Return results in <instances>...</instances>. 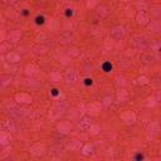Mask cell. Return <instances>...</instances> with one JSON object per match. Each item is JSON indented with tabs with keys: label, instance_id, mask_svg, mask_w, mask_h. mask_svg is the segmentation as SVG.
<instances>
[{
	"label": "cell",
	"instance_id": "48",
	"mask_svg": "<svg viewBox=\"0 0 161 161\" xmlns=\"http://www.w3.org/2000/svg\"><path fill=\"white\" fill-rule=\"evenodd\" d=\"M17 2H18V0H7V3H9V4H14Z\"/></svg>",
	"mask_w": 161,
	"mask_h": 161
},
{
	"label": "cell",
	"instance_id": "11",
	"mask_svg": "<svg viewBox=\"0 0 161 161\" xmlns=\"http://www.w3.org/2000/svg\"><path fill=\"white\" fill-rule=\"evenodd\" d=\"M132 42H134V44L136 45V48H139V49H144V48L147 45L146 38H145V37H141V36H136Z\"/></svg>",
	"mask_w": 161,
	"mask_h": 161
},
{
	"label": "cell",
	"instance_id": "40",
	"mask_svg": "<svg viewBox=\"0 0 161 161\" xmlns=\"http://www.w3.org/2000/svg\"><path fill=\"white\" fill-rule=\"evenodd\" d=\"M13 10H14L13 8H8L7 12H5V15H7L8 18H13V17H14V12H13Z\"/></svg>",
	"mask_w": 161,
	"mask_h": 161
},
{
	"label": "cell",
	"instance_id": "23",
	"mask_svg": "<svg viewBox=\"0 0 161 161\" xmlns=\"http://www.w3.org/2000/svg\"><path fill=\"white\" fill-rule=\"evenodd\" d=\"M49 79H50L52 82H60V79H62V76H60V73H59V72L54 71V72H52V73H50V77H49Z\"/></svg>",
	"mask_w": 161,
	"mask_h": 161
},
{
	"label": "cell",
	"instance_id": "12",
	"mask_svg": "<svg viewBox=\"0 0 161 161\" xmlns=\"http://www.w3.org/2000/svg\"><path fill=\"white\" fill-rule=\"evenodd\" d=\"M20 37H21V33L19 30H10L9 33H8V36H7V40L8 42H18V40H20Z\"/></svg>",
	"mask_w": 161,
	"mask_h": 161
},
{
	"label": "cell",
	"instance_id": "29",
	"mask_svg": "<svg viewBox=\"0 0 161 161\" xmlns=\"http://www.w3.org/2000/svg\"><path fill=\"white\" fill-rule=\"evenodd\" d=\"M10 42H3L2 45H0V52L2 53H5L7 50H10Z\"/></svg>",
	"mask_w": 161,
	"mask_h": 161
},
{
	"label": "cell",
	"instance_id": "19",
	"mask_svg": "<svg viewBox=\"0 0 161 161\" xmlns=\"http://www.w3.org/2000/svg\"><path fill=\"white\" fill-rule=\"evenodd\" d=\"M81 146H82L81 141H78V140H72V141L68 144L67 147H68L71 151H78V150L81 149Z\"/></svg>",
	"mask_w": 161,
	"mask_h": 161
},
{
	"label": "cell",
	"instance_id": "39",
	"mask_svg": "<svg viewBox=\"0 0 161 161\" xmlns=\"http://www.w3.org/2000/svg\"><path fill=\"white\" fill-rule=\"evenodd\" d=\"M97 4H98V0H89V2L87 3V7L93 9V8H96V5H97Z\"/></svg>",
	"mask_w": 161,
	"mask_h": 161
},
{
	"label": "cell",
	"instance_id": "42",
	"mask_svg": "<svg viewBox=\"0 0 161 161\" xmlns=\"http://www.w3.org/2000/svg\"><path fill=\"white\" fill-rule=\"evenodd\" d=\"M50 93H52V96H54V97H55V96L59 94V89L58 88H52L50 89Z\"/></svg>",
	"mask_w": 161,
	"mask_h": 161
},
{
	"label": "cell",
	"instance_id": "41",
	"mask_svg": "<svg viewBox=\"0 0 161 161\" xmlns=\"http://www.w3.org/2000/svg\"><path fill=\"white\" fill-rule=\"evenodd\" d=\"M45 38H47V37H45L43 33H40V34H38V36H37V40H38V42H44V39H45Z\"/></svg>",
	"mask_w": 161,
	"mask_h": 161
},
{
	"label": "cell",
	"instance_id": "37",
	"mask_svg": "<svg viewBox=\"0 0 161 161\" xmlns=\"http://www.w3.org/2000/svg\"><path fill=\"white\" fill-rule=\"evenodd\" d=\"M44 20H45V18H44L43 15H38V17L36 18V23H37L38 25H43V24H44Z\"/></svg>",
	"mask_w": 161,
	"mask_h": 161
},
{
	"label": "cell",
	"instance_id": "38",
	"mask_svg": "<svg viewBox=\"0 0 161 161\" xmlns=\"http://www.w3.org/2000/svg\"><path fill=\"white\" fill-rule=\"evenodd\" d=\"M151 14H154V15H161V8H159V7L151 8Z\"/></svg>",
	"mask_w": 161,
	"mask_h": 161
},
{
	"label": "cell",
	"instance_id": "25",
	"mask_svg": "<svg viewBox=\"0 0 161 161\" xmlns=\"http://www.w3.org/2000/svg\"><path fill=\"white\" fill-rule=\"evenodd\" d=\"M97 14H98L101 18H103V17H106V15L108 14V10H107V8H106V7L101 5V7H98V8H97Z\"/></svg>",
	"mask_w": 161,
	"mask_h": 161
},
{
	"label": "cell",
	"instance_id": "4",
	"mask_svg": "<svg viewBox=\"0 0 161 161\" xmlns=\"http://www.w3.org/2000/svg\"><path fill=\"white\" fill-rule=\"evenodd\" d=\"M57 130L59 134H63V135H67L71 132L72 130V125L68 122V121H62L57 125Z\"/></svg>",
	"mask_w": 161,
	"mask_h": 161
},
{
	"label": "cell",
	"instance_id": "30",
	"mask_svg": "<svg viewBox=\"0 0 161 161\" xmlns=\"http://www.w3.org/2000/svg\"><path fill=\"white\" fill-rule=\"evenodd\" d=\"M67 55L71 57V58L78 57V55H79V49H78V48H72V49H69V52L67 53Z\"/></svg>",
	"mask_w": 161,
	"mask_h": 161
},
{
	"label": "cell",
	"instance_id": "24",
	"mask_svg": "<svg viewBox=\"0 0 161 161\" xmlns=\"http://www.w3.org/2000/svg\"><path fill=\"white\" fill-rule=\"evenodd\" d=\"M36 73V67L33 66V64H28V66L25 67V74L26 76H33Z\"/></svg>",
	"mask_w": 161,
	"mask_h": 161
},
{
	"label": "cell",
	"instance_id": "35",
	"mask_svg": "<svg viewBox=\"0 0 161 161\" xmlns=\"http://www.w3.org/2000/svg\"><path fill=\"white\" fill-rule=\"evenodd\" d=\"M102 68H103L105 72H111V71H112V64H111L110 62H106L103 66H102Z\"/></svg>",
	"mask_w": 161,
	"mask_h": 161
},
{
	"label": "cell",
	"instance_id": "28",
	"mask_svg": "<svg viewBox=\"0 0 161 161\" xmlns=\"http://www.w3.org/2000/svg\"><path fill=\"white\" fill-rule=\"evenodd\" d=\"M149 29H150V30H152L154 33H157V31H159L161 28H160V25H159V23H157V21H151V24L149 25Z\"/></svg>",
	"mask_w": 161,
	"mask_h": 161
},
{
	"label": "cell",
	"instance_id": "6",
	"mask_svg": "<svg viewBox=\"0 0 161 161\" xmlns=\"http://www.w3.org/2000/svg\"><path fill=\"white\" fill-rule=\"evenodd\" d=\"M101 108H102V103H101V102H94V103H91V105L87 107V112H88L91 116H96V115L100 113Z\"/></svg>",
	"mask_w": 161,
	"mask_h": 161
},
{
	"label": "cell",
	"instance_id": "13",
	"mask_svg": "<svg viewBox=\"0 0 161 161\" xmlns=\"http://www.w3.org/2000/svg\"><path fill=\"white\" fill-rule=\"evenodd\" d=\"M30 152L33 154V155H36V156L43 155V152H44V145L43 144H36V145H33V146H31V149H30Z\"/></svg>",
	"mask_w": 161,
	"mask_h": 161
},
{
	"label": "cell",
	"instance_id": "1",
	"mask_svg": "<svg viewBox=\"0 0 161 161\" xmlns=\"http://www.w3.org/2000/svg\"><path fill=\"white\" fill-rule=\"evenodd\" d=\"M67 110V105L64 102H60V103H57L55 106L52 107V110L49 111V118L50 120H57L59 118L64 112Z\"/></svg>",
	"mask_w": 161,
	"mask_h": 161
},
{
	"label": "cell",
	"instance_id": "14",
	"mask_svg": "<svg viewBox=\"0 0 161 161\" xmlns=\"http://www.w3.org/2000/svg\"><path fill=\"white\" fill-rule=\"evenodd\" d=\"M127 100H128V93H127V91L123 89V88H120L118 92H117V101H118L120 103H123V102H126Z\"/></svg>",
	"mask_w": 161,
	"mask_h": 161
},
{
	"label": "cell",
	"instance_id": "10",
	"mask_svg": "<svg viewBox=\"0 0 161 161\" xmlns=\"http://www.w3.org/2000/svg\"><path fill=\"white\" fill-rule=\"evenodd\" d=\"M64 81L68 83H74L77 81V72L74 69H68L64 73Z\"/></svg>",
	"mask_w": 161,
	"mask_h": 161
},
{
	"label": "cell",
	"instance_id": "7",
	"mask_svg": "<svg viewBox=\"0 0 161 161\" xmlns=\"http://www.w3.org/2000/svg\"><path fill=\"white\" fill-rule=\"evenodd\" d=\"M15 101L18 103H30L31 96L28 93H18V94H15Z\"/></svg>",
	"mask_w": 161,
	"mask_h": 161
},
{
	"label": "cell",
	"instance_id": "44",
	"mask_svg": "<svg viewBox=\"0 0 161 161\" xmlns=\"http://www.w3.org/2000/svg\"><path fill=\"white\" fill-rule=\"evenodd\" d=\"M156 100H157V102H161V89L160 91H157V93H156Z\"/></svg>",
	"mask_w": 161,
	"mask_h": 161
},
{
	"label": "cell",
	"instance_id": "20",
	"mask_svg": "<svg viewBox=\"0 0 161 161\" xmlns=\"http://www.w3.org/2000/svg\"><path fill=\"white\" fill-rule=\"evenodd\" d=\"M47 50H48V47L44 44H38L33 48V52L36 54H44V53H47Z\"/></svg>",
	"mask_w": 161,
	"mask_h": 161
},
{
	"label": "cell",
	"instance_id": "31",
	"mask_svg": "<svg viewBox=\"0 0 161 161\" xmlns=\"http://www.w3.org/2000/svg\"><path fill=\"white\" fill-rule=\"evenodd\" d=\"M101 103H102V106H105V107L110 106V105L112 103V97H110V96H106V97H103V98H102Z\"/></svg>",
	"mask_w": 161,
	"mask_h": 161
},
{
	"label": "cell",
	"instance_id": "26",
	"mask_svg": "<svg viewBox=\"0 0 161 161\" xmlns=\"http://www.w3.org/2000/svg\"><path fill=\"white\" fill-rule=\"evenodd\" d=\"M131 66V62L127 60V59H120L118 60V67L120 68H128Z\"/></svg>",
	"mask_w": 161,
	"mask_h": 161
},
{
	"label": "cell",
	"instance_id": "3",
	"mask_svg": "<svg viewBox=\"0 0 161 161\" xmlns=\"http://www.w3.org/2000/svg\"><path fill=\"white\" fill-rule=\"evenodd\" d=\"M76 40V34L73 33V31H66V33H63L60 36V44H71Z\"/></svg>",
	"mask_w": 161,
	"mask_h": 161
},
{
	"label": "cell",
	"instance_id": "32",
	"mask_svg": "<svg viewBox=\"0 0 161 161\" xmlns=\"http://www.w3.org/2000/svg\"><path fill=\"white\" fill-rule=\"evenodd\" d=\"M146 105H147V107H155V106L157 105V100H156V97H150V98H147Z\"/></svg>",
	"mask_w": 161,
	"mask_h": 161
},
{
	"label": "cell",
	"instance_id": "46",
	"mask_svg": "<svg viewBox=\"0 0 161 161\" xmlns=\"http://www.w3.org/2000/svg\"><path fill=\"white\" fill-rule=\"evenodd\" d=\"M66 10H67V15H68V17H69V15H71V17L73 15V9H72V8H67Z\"/></svg>",
	"mask_w": 161,
	"mask_h": 161
},
{
	"label": "cell",
	"instance_id": "27",
	"mask_svg": "<svg viewBox=\"0 0 161 161\" xmlns=\"http://www.w3.org/2000/svg\"><path fill=\"white\" fill-rule=\"evenodd\" d=\"M136 8H137L139 12H146V10L149 9V5H147L145 2H139V3L136 4Z\"/></svg>",
	"mask_w": 161,
	"mask_h": 161
},
{
	"label": "cell",
	"instance_id": "34",
	"mask_svg": "<svg viewBox=\"0 0 161 161\" xmlns=\"http://www.w3.org/2000/svg\"><path fill=\"white\" fill-rule=\"evenodd\" d=\"M10 82H12V77L10 76H2V86H7Z\"/></svg>",
	"mask_w": 161,
	"mask_h": 161
},
{
	"label": "cell",
	"instance_id": "15",
	"mask_svg": "<svg viewBox=\"0 0 161 161\" xmlns=\"http://www.w3.org/2000/svg\"><path fill=\"white\" fill-rule=\"evenodd\" d=\"M2 128H3V131H5V132H12V131L15 130V126L10 120H7V121H4L2 123Z\"/></svg>",
	"mask_w": 161,
	"mask_h": 161
},
{
	"label": "cell",
	"instance_id": "43",
	"mask_svg": "<svg viewBox=\"0 0 161 161\" xmlns=\"http://www.w3.org/2000/svg\"><path fill=\"white\" fill-rule=\"evenodd\" d=\"M69 59H71V57H68V55H67V57H63V58L60 59V60H62V64H68V60H69Z\"/></svg>",
	"mask_w": 161,
	"mask_h": 161
},
{
	"label": "cell",
	"instance_id": "47",
	"mask_svg": "<svg viewBox=\"0 0 161 161\" xmlns=\"http://www.w3.org/2000/svg\"><path fill=\"white\" fill-rule=\"evenodd\" d=\"M84 83H86L87 86H89V84H92V79H91V78H86V79H84Z\"/></svg>",
	"mask_w": 161,
	"mask_h": 161
},
{
	"label": "cell",
	"instance_id": "22",
	"mask_svg": "<svg viewBox=\"0 0 161 161\" xmlns=\"http://www.w3.org/2000/svg\"><path fill=\"white\" fill-rule=\"evenodd\" d=\"M82 154H83L84 156H89V155H92V154H93V146H92L91 144L84 145V146H83V149H82Z\"/></svg>",
	"mask_w": 161,
	"mask_h": 161
},
{
	"label": "cell",
	"instance_id": "16",
	"mask_svg": "<svg viewBox=\"0 0 161 161\" xmlns=\"http://www.w3.org/2000/svg\"><path fill=\"white\" fill-rule=\"evenodd\" d=\"M10 141H12L10 135L4 131V132L2 134V136H0V145H2L3 147H5V146H8V145L10 144Z\"/></svg>",
	"mask_w": 161,
	"mask_h": 161
},
{
	"label": "cell",
	"instance_id": "5",
	"mask_svg": "<svg viewBox=\"0 0 161 161\" xmlns=\"http://www.w3.org/2000/svg\"><path fill=\"white\" fill-rule=\"evenodd\" d=\"M121 118L125 121V123L127 125H134L136 122V115L132 111H126L121 115Z\"/></svg>",
	"mask_w": 161,
	"mask_h": 161
},
{
	"label": "cell",
	"instance_id": "8",
	"mask_svg": "<svg viewBox=\"0 0 161 161\" xmlns=\"http://www.w3.org/2000/svg\"><path fill=\"white\" fill-rule=\"evenodd\" d=\"M136 21L140 25H147L149 21H150V18H149V15H147L146 12H139V14L136 17Z\"/></svg>",
	"mask_w": 161,
	"mask_h": 161
},
{
	"label": "cell",
	"instance_id": "9",
	"mask_svg": "<svg viewBox=\"0 0 161 161\" xmlns=\"http://www.w3.org/2000/svg\"><path fill=\"white\" fill-rule=\"evenodd\" d=\"M160 132V125L157 122H151L147 126V134L150 136H156Z\"/></svg>",
	"mask_w": 161,
	"mask_h": 161
},
{
	"label": "cell",
	"instance_id": "49",
	"mask_svg": "<svg viewBox=\"0 0 161 161\" xmlns=\"http://www.w3.org/2000/svg\"><path fill=\"white\" fill-rule=\"evenodd\" d=\"M120 2H123V3H127V2H130V0H120Z\"/></svg>",
	"mask_w": 161,
	"mask_h": 161
},
{
	"label": "cell",
	"instance_id": "21",
	"mask_svg": "<svg viewBox=\"0 0 161 161\" xmlns=\"http://www.w3.org/2000/svg\"><path fill=\"white\" fill-rule=\"evenodd\" d=\"M89 132L92 134V135H98L100 132H101V126L100 125H96V123H92L91 126H89Z\"/></svg>",
	"mask_w": 161,
	"mask_h": 161
},
{
	"label": "cell",
	"instance_id": "36",
	"mask_svg": "<svg viewBox=\"0 0 161 161\" xmlns=\"http://www.w3.org/2000/svg\"><path fill=\"white\" fill-rule=\"evenodd\" d=\"M139 84H147L149 83V78L146 77V76H141V77H139Z\"/></svg>",
	"mask_w": 161,
	"mask_h": 161
},
{
	"label": "cell",
	"instance_id": "45",
	"mask_svg": "<svg viewBox=\"0 0 161 161\" xmlns=\"http://www.w3.org/2000/svg\"><path fill=\"white\" fill-rule=\"evenodd\" d=\"M78 108L81 110L79 112H82V113H84V112L87 111V108H86V106H84V105H79V107H78Z\"/></svg>",
	"mask_w": 161,
	"mask_h": 161
},
{
	"label": "cell",
	"instance_id": "2",
	"mask_svg": "<svg viewBox=\"0 0 161 161\" xmlns=\"http://www.w3.org/2000/svg\"><path fill=\"white\" fill-rule=\"evenodd\" d=\"M125 36H126V29L122 25H118V26L113 28L112 31H111V38L113 40H122L125 38Z\"/></svg>",
	"mask_w": 161,
	"mask_h": 161
},
{
	"label": "cell",
	"instance_id": "17",
	"mask_svg": "<svg viewBox=\"0 0 161 161\" xmlns=\"http://www.w3.org/2000/svg\"><path fill=\"white\" fill-rule=\"evenodd\" d=\"M91 118L89 117H83L79 122H78V127L81 128V130H88L89 126H91Z\"/></svg>",
	"mask_w": 161,
	"mask_h": 161
},
{
	"label": "cell",
	"instance_id": "33",
	"mask_svg": "<svg viewBox=\"0 0 161 161\" xmlns=\"http://www.w3.org/2000/svg\"><path fill=\"white\" fill-rule=\"evenodd\" d=\"M116 84H117L118 87H123V86L126 84V79H125V77L118 76V77L116 78Z\"/></svg>",
	"mask_w": 161,
	"mask_h": 161
},
{
	"label": "cell",
	"instance_id": "18",
	"mask_svg": "<svg viewBox=\"0 0 161 161\" xmlns=\"http://www.w3.org/2000/svg\"><path fill=\"white\" fill-rule=\"evenodd\" d=\"M7 60L10 62V63H17L20 60V54L17 53V52H9L7 54Z\"/></svg>",
	"mask_w": 161,
	"mask_h": 161
}]
</instances>
